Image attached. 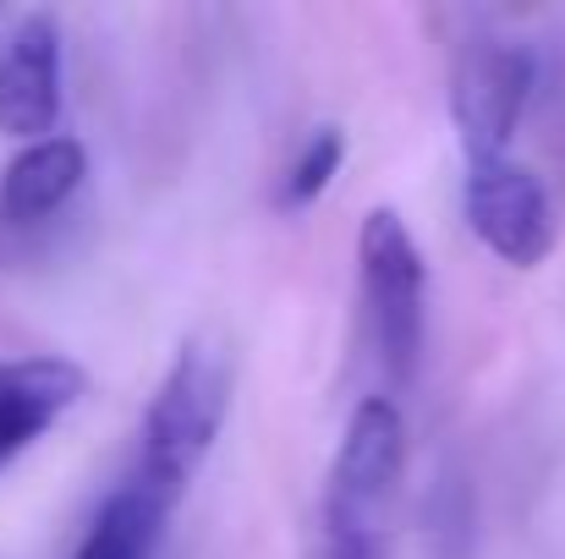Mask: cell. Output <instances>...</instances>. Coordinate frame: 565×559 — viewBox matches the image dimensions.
<instances>
[{
    "label": "cell",
    "instance_id": "6da1fadb",
    "mask_svg": "<svg viewBox=\"0 0 565 559\" xmlns=\"http://www.w3.org/2000/svg\"><path fill=\"white\" fill-rule=\"evenodd\" d=\"M231 389H236V363L231 346L214 330H198L182 341L177 363L166 368L160 389L143 406L138 422V455H132V483H143L149 494H160L171 510L182 505L192 488L198 466L209 461L225 417H231Z\"/></svg>",
    "mask_w": 565,
    "mask_h": 559
},
{
    "label": "cell",
    "instance_id": "7a4b0ae2",
    "mask_svg": "<svg viewBox=\"0 0 565 559\" xmlns=\"http://www.w3.org/2000/svg\"><path fill=\"white\" fill-rule=\"evenodd\" d=\"M358 286L379 368L395 389H406L428 341V264L395 208H369L358 225Z\"/></svg>",
    "mask_w": 565,
    "mask_h": 559
},
{
    "label": "cell",
    "instance_id": "3957f363",
    "mask_svg": "<svg viewBox=\"0 0 565 559\" xmlns=\"http://www.w3.org/2000/svg\"><path fill=\"white\" fill-rule=\"evenodd\" d=\"M533 88H539V61L527 44L478 39L461 50L450 72V121H456L467 165L511 154V138L533 105Z\"/></svg>",
    "mask_w": 565,
    "mask_h": 559
},
{
    "label": "cell",
    "instance_id": "277c9868",
    "mask_svg": "<svg viewBox=\"0 0 565 559\" xmlns=\"http://www.w3.org/2000/svg\"><path fill=\"white\" fill-rule=\"evenodd\" d=\"M401 472H406V417H401V406L390 395L358 400V411H352V422L335 444L330 477H324V522L384 533Z\"/></svg>",
    "mask_w": 565,
    "mask_h": 559
},
{
    "label": "cell",
    "instance_id": "5b68a950",
    "mask_svg": "<svg viewBox=\"0 0 565 559\" xmlns=\"http://www.w3.org/2000/svg\"><path fill=\"white\" fill-rule=\"evenodd\" d=\"M461 214H467L472 236L511 269H539L555 252V236H561L555 203H550L544 182L527 165H516L511 154L467 165Z\"/></svg>",
    "mask_w": 565,
    "mask_h": 559
},
{
    "label": "cell",
    "instance_id": "8992f818",
    "mask_svg": "<svg viewBox=\"0 0 565 559\" xmlns=\"http://www.w3.org/2000/svg\"><path fill=\"white\" fill-rule=\"evenodd\" d=\"M61 105V22L50 11H28L0 33V132L39 143L55 132Z\"/></svg>",
    "mask_w": 565,
    "mask_h": 559
},
{
    "label": "cell",
    "instance_id": "52a82bcc",
    "mask_svg": "<svg viewBox=\"0 0 565 559\" xmlns=\"http://www.w3.org/2000/svg\"><path fill=\"white\" fill-rule=\"evenodd\" d=\"M88 389L72 357H0V472L33 450Z\"/></svg>",
    "mask_w": 565,
    "mask_h": 559
},
{
    "label": "cell",
    "instance_id": "ba28073f",
    "mask_svg": "<svg viewBox=\"0 0 565 559\" xmlns=\"http://www.w3.org/2000/svg\"><path fill=\"white\" fill-rule=\"evenodd\" d=\"M88 176V149L66 132H50L39 143H22L0 171V219L6 225H39L55 208L77 197Z\"/></svg>",
    "mask_w": 565,
    "mask_h": 559
},
{
    "label": "cell",
    "instance_id": "9c48e42d",
    "mask_svg": "<svg viewBox=\"0 0 565 559\" xmlns=\"http://www.w3.org/2000/svg\"><path fill=\"white\" fill-rule=\"evenodd\" d=\"M166 522H171V505L160 494H149L143 483L121 477L105 494V505L94 510V522H88L72 559H154L160 538H166Z\"/></svg>",
    "mask_w": 565,
    "mask_h": 559
},
{
    "label": "cell",
    "instance_id": "30bf717a",
    "mask_svg": "<svg viewBox=\"0 0 565 559\" xmlns=\"http://www.w3.org/2000/svg\"><path fill=\"white\" fill-rule=\"evenodd\" d=\"M341 165H347V132H341V127H319V132L297 149V160L286 165L275 203H280L286 214H291V208L319 203V197L330 192V182L341 176Z\"/></svg>",
    "mask_w": 565,
    "mask_h": 559
},
{
    "label": "cell",
    "instance_id": "8fae6325",
    "mask_svg": "<svg viewBox=\"0 0 565 559\" xmlns=\"http://www.w3.org/2000/svg\"><path fill=\"white\" fill-rule=\"evenodd\" d=\"M423 522H428L423 538H428V555L434 559H472V494H467V483L456 472L439 477Z\"/></svg>",
    "mask_w": 565,
    "mask_h": 559
},
{
    "label": "cell",
    "instance_id": "7c38bea8",
    "mask_svg": "<svg viewBox=\"0 0 565 559\" xmlns=\"http://www.w3.org/2000/svg\"><path fill=\"white\" fill-rule=\"evenodd\" d=\"M319 559H379V533L319 522Z\"/></svg>",
    "mask_w": 565,
    "mask_h": 559
}]
</instances>
